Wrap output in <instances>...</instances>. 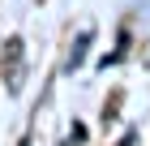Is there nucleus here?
Wrapping results in <instances>:
<instances>
[{
	"label": "nucleus",
	"instance_id": "obj_1",
	"mask_svg": "<svg viewBox=\"0 0 150 146\" xmlns=\"http://www.w3.org/2000/svg\"><path fill=\"white\" fill-rule=\"evenodd\" d=\"M22 146H26V142H22Z\"/></svg>",
	"mask_w": 150,
	"mask_h": 146
}]
</instances>
